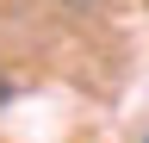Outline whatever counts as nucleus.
<instances>
[{"instance_id":"nucleus-1","label":"nucleus","mask_w":149,"mask_h":143,"mask_svg":"<svg viewBox=\"0 0 149 143\" xmlns=\"http://www.w3.org/2000/svg\"><path fill=\"white\" fill-rule=\"evenodd\" d=\"M6 93H13V87H6V75H0V106H6Z\"/></svg>"}]
</instances>
